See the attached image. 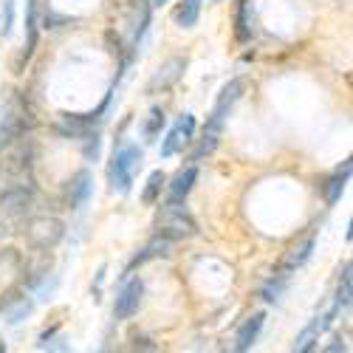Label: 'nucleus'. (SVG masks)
<instances>
[{"instance_id": "nucleus-1", "label": "nucleus", "mask_w": 353, "mask_h": 353, "mask_svg": "<svg viewBox=\"0 0 353 353\" xmlns=\"http://www.w3.org/2000/svg\"><path fill=\"white\" fill-rule=\"evenodd\" d=\"M156 232L167 241H187V238H195L198 234V223L181 203L167 201V207L156 218Z\"/></svg>"}, {"instance_id": "nucleus-2", "label": "nucleus", "mask_w": 353, "mask_h": 353, "mask_svg": "<svg viewBox=\"0 0 353 353\" xmlns=\"http://www.w3.org/2000/svg\"><path fill=\"white\" fill-rule=\"evenodd\" d=\"M141 167V150L136 144H125L119 150L113 153V161H110V187L119 190V192H128L130 184H133V172Z\"/></svg>"}, {"instance_id": "nucleus-3", "label": "nucleus", "mask_w": 353, "mask_h": 353, "mask_svg": "<svg viewBox=\"0 0 353 353\" xmlns=\"http://www.w3.org/2000/svg\"><path fill=\"white\" fill-rule=\"evenodd\" d=\"M63 223L57 218H48V215H40L34 218L32 223H28V241H32L37 249H54L57 243L63 241Z\"/></svg>"}, {"instance_id": "nucleus-4", "label": "nucleus", "mask_w": 353, "mask_h": 353, "mask_svg": "<svg viewBox=\"0 0 353 353\" xmlns=\"http://www.w3.org/2000/svg\"><path fill=\"white\" fill-rule=\"evenodd\" d=\"M192 133H195V116L192 113H184L181 119L172 125V130L167 133V139L161 141V156L170 159L175 153H181L184 147L192 141Z\"/></svg>"}, {"instance_id": "nucleus-5", "label": "nucleus", "mask_w": 353, "mask_h": 353, "mask_svg": "<svg viewBox=\"0 0 353 353\" xmlns=\"http://www.w3.org/2000/svg\"><path fill=\"white\" fill-rule=\"evenodd\" d=\"M141 297H144V283L139 277H130L122 291H119V297H116V305H113V319H128L139 311L141 305Z\"/></svg>"}, {"instance_id": "nucleus-6", "label": "nucleus", "mask_w": 353, "mask_h": 353, "mask_svg": "<svg viewBox=\"0 0 353 353\" xmlns=\"http://www.w3.org/2000/svg\"><path fill=\"white\" fill-rule=\"evenodd\" d=\"M32 198H34V187L32 184H14V187H9L3 195H0V212L9 215V218H17V215H23L28 207H32Z\"/></svg>"}, {"instance_id": "nucleus-7", "label": "nucleus", "mask_w": 353, "mask_h": 353, "mask_svg": "<svg viewBox=\"0 0 353 353\" xmlns=\"http://www.w3.org/2000/svg\"><path fill=\"white\" fill-rule=\"evenodd\" d=\"M184 68H187V60H181V57H172V60H167V63L159 68V74L150 79V85H147V91H150V94L167 91V88H172L175 82L181 79Z\"/></svg>"}, {"instance_id": "nucleus-8", "label": "nucleus", "mask_w": 353, "mask_h": 353, "mask_svg": "<svg viewBox=\"0 0 353 353\" xmlns=\"http://www.w3.org/2000/svg\"><path fill=\"white\" fill-rule=\"evenodd\" d=\"M243 88H246V82H243V79H232V82H226V85L221 88L218 102H215V108H212V119H218V122H223V119H226V113L232 110V105L241 99Z\"/></svg>"}, {"instance_id": "nucleus-9", "label": "nucleus", "mask_w": 353, "mask_h": 353, "mask_svg": "<svg viewBox=\"0 0 353 353\" xmlns=\"http://www.w3.org/2000/svg\"><path fill=\"white\" fill-rule=\"evenodd\" d=\"M263 322H266V314L263 311H257V314H252L243 325H241V331H238V342H234V350H249L254 342H257V336H260V331H263Z\"/></svg>"}, {"instance_id": "nucleus-10", "label": "nucleus", "mask_w": 353, "mask_h": 353, "mask_svg": "<svg viewBox=\"0 0 353 353\" xmlns=\"http://www.w3.org/2000/svg\"><path fill=\"white\" fill-rule=\"evenodd\" d=\"M195 179H198V167H195V164H192V167H184V170H181V172L172 179L167 201H170V203H181V201L190 195V190H192Z\"/></svg>"}, {"instance_id": "nucleus-11", "label": "nucleus", "mask_w": 353, "mask_h": 353, "mask_svg": "<svg viewBox=\"0 0 353 353\" xmlns=\"http://www.w3.org/2000/svg\"><path fill=\"white\" fill-rule=\"evenodd\" d=\"M88 195H91V172L88 170H79L74 179H71V184H68V207L71 210H79L82 203L88 201Z\"/></svg>"}, {"instance_id": "nucleus-12", "label": "nucleus", "mask_w": 353, "mask_h": 353, "mask_svg": "<svg viewBox=\"0 0 353 353\" xmlns=\"http://www.w3.org/2000/svg\"><path fill=\"white\" fill-rule=\"evenodd\" d=\"M350 167H353V164H350V159H347V161L331 175V179L325 181V187H322V190H325V201L331 203V207L339 201V195L345 192V184H347V179H350Z\"/></svg>"}, {"instance_id": "nucleus-13", "label": "nucleus", "mask_w": 353, "mask_h": 353, "mask_svg": "<svg viewBox=\"0 0 353 353\" xmlns=\"http://www.w3.org/2000/svg\"><path fill=\"white\" fill-rule=\"evenodd\" d=\"M170 254V241L167 238H161V234H156V238L147 243L144 249H141V254H136L133 260H130V266H128V272H133L136 266H141V263H147V260H153V257H167Z\"/></svg>"}, {"instance_id": "nucleus-14", "label": "nucleus", "mask_w": 353, "mask_h": 353, "mask_svg": "<svg viewBox=\"0 0 353 353\" xmlns=\"http://www.w3.org/2000/svg\"><path fill=\"white\" fill-rule=\"evenodd\" d=\"M26 48H23V60L26 63L28 57L34 54V46H37V0H28V14H26Z\"/></svg>"}, {"instance_id": "nucleus-15", "label": "nucleus", "mask_w": 353, "mask_h": 353, "mask_svg": "<svg viewBox=\"0 0 353 353\" xmlns=\"http://www.w3.org/2000/svg\"><path fill=\"white\" fill-rule=\"evenodd\" d=\"M288 277H291V269H283L280 274H274V277L269 280V285L263 288V300H266V303H277V300L283 297L285 285H288Z\"/></svg>"}, {"instance_id": "nucleus-16", "label": "nucleus", "mask_w": 353, "mask_h": 353, "mask_svg": "<svg viewBox=\"0 0 353 353\" xmlns=\"http://www.w3.org/2000/svg\"><path fill=\"white\" fill-rule=\"evenodd\" d=\"M164 184H167V179H164V172H161V170L150 172V179H147V187H144V192H141V201L147 203V207H150V203H156V201L161 198Z\"/></svg>"}, {"instance_id": "nucleus-17", "label": "nucleus", "mask_w": 353, "mask_h": 353, "mask_svg": "<svg viewBox=\"0 0 353 353\" xmlns=\"http://www.w3.org/2000/svg\"><path fill=\"white\" fill-rule=\"evenodd\" d=\"M198 14H201V0H184L179 6V12H175V23L181 28H190V26H195Z\"/></svg>"}, {"instance_id": "nucleus-18", "label": "nucleus", "mask_w": 353, "mask_h": 353, "mask_svg": "<svg viewBox=\"0 0 353 353\" xmlns=\"http://www.w3.org/2000/svg\"><path fill=\"white\" fill-rule=\"evenodd\" d=\"M334 308H336V311L350 308V263H345V269H342V277H339V288H336Z\"/></svg>"}, {"instance_id": "nucleus-19", "label": "nucleus", "mask_w": 353, "mask_h": 353, "mask_svg": "<svg viewBox=\"0 0 353 353\" xmlns=\"http://www.w3.org/2000/svg\"><path fill=\"white\" fill-rule=\"evenodd\" d=\"M311 249H314V238H308L303 246H297V249H291V254H288V260H285V269H300L303 263L311 257Z\"/></svg>"}, {"instance_id": "nucleus-20", "label": "nucleus", "mask_w": 353, "mask_h": 353, "mask_svg": "<svg viewBox=\"0 0 353 353\" xmlns=\"http://www.w3.org/2000/svg\"><path fill=\"white\" fill-rule=\"evenodd\" d=\"M136 14H139L136 20V43H139L147 32V26H150V0H136Z\"/></svg>"}, {"instance_id": "nucleus-21", "label": "nucleus", "mask_w": 353, "mask_h": 353, "mask_svg": "<svg viewBox=\"0 0 353 353\" xmlns=\"http://www.w3.org/2000/svg\"><path fill=\"white\" fill-rule=\"evenodd\" d=\"M161 128H164V113L156 108V110H150V119H147V125H144V136H147V141H153V139L159 136Z\"/></svg>"}, {"instance_id": "nucleus-22", "label": "nucleus", "mask_w": 353, "mask_h": 353, "mask_svg": "<svg viewBox=\"0 0 353 353\" xmlns=\"http://www.w3.org/2000/svg\"><path fill=\"white\" fill-rule=\"evenodd\" d=\"M319 339V334H316V328L314 325H308L300 336H297V342H294V350H300V353H305V350H311L314 347V342Z\"/></svg>"}, {"instance_id": "nucleus-23", "label": "nucleus", "mask_w": 353, "mask_h": 353, "mask_svg": "<svg viewBox=\"0 0 353 353\" xmlns=\"http://www.w3.org/2000/svg\"><path fill=\"white\" fill-rule=\"evenodd\" d=\"M252 37V26H249V17H246V0H241L238 6V40H249Z\"/></svg>"}, {"instance_id": "nucleus-24", "label": "nucleus", "mask_w": 353, "mask_h": 353, "mask_svg": "<svg viewBox=\"0 0 353 353\" xmlns=\"http://www.w3.org/2000/svg\"><path fill=\"white\" fill-rule=\"evenodd\" d=\"M3 32H9V28H12V17H14V0H6V3H3Z\"/></svg>"}, {"instance_id": "nucleus-25", "label": "nucleus", "mask_w": 353, "mask_h": 353, "mask_svg": "<svg viewBox=\"0 0 353 353\" xmlns=\"http://www.w3.org/2000/svg\"><path fill=\"white\" fill-rule=\"evenodd\" d=\"M133 347H136V350H139V347H141V350H156V345H153L150 339H136V345H133Z\"/></svg>"}, {"instance_id": "nucleus-26", "label": "nucleus", "mask_w": 353, "mask_h": 353, "mask_svg": "<svg viewBox=\"0 0 353 353\" xmlns=\"http://www.w3.org/2000/svg\"><path fill=\"white\" fill-rule=\"evenodd\" d=\"M325 350H328V353H334V350H347V347H345V345H339V342H336V345H328V347H325Z\"/></svg>"}, {"instance_id": "nucleus-27", "label": "nucleus", "mask_w": 353, "mask_h": 353, "mask_svg": "<svg viewBox=\"0 0 353 353\" xmlns=\"http://www.w3.org/2000/svg\"><path fill=\"white\" fill-rule=\"evenodd\" d=\"M167 0H150V6H164Z\"/></svg>"}, {"instance_id": "nucleus-28", "label": "nucleus", "mask_w": 353, "mask_h": 353, "mask_svg": "<svg viewBox=\"0 0 353 353\" xmlns=\"http://www.w3.org/2000/svg\"><path fill=\"white\" fill-rule=\"evenodd\" d=\"M0 350H6V345H3V342H0Z\"/></svg>"}]
</instances>
